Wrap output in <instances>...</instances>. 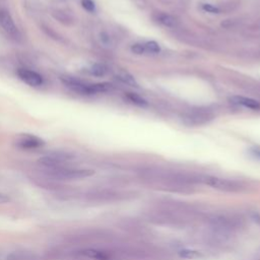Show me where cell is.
<instances>
[{
  "label": "cell",
  "mask_w": 260,
  "mask_h": 260,
  "mask_svg": "<svg viewBox=\"0 0 260 260\" xmlns=\"http://www.w3.org/2000/svg\"><path fill=\"white\" fill-rule=\"evenodd\" d=\"M252 153L255 155V156H257V157H259L260 158V148H253L252 149Z\"/></svg>",
  "instance_id": "obj_21"
},
{
  "label": "cell",
  "mask_w": 260,
  "mask_h": 260,
  "mask_svg": "<svg viewBox=\"0 0 260 260\" xmlns=\"http://www.w3.org/2000/svg\"><path fill=\"white\" fill-rule=\"evenodd\" d=\"M0 24L4 31L12 39L18 40L20 39V32L17 26L14 23L13 18L10 13L5 9H0Z\"/></svg>",
  "instance_id": "obj_4"
},
{
  "label": "cell",
  "mask_w": 260,
  "mask_h": 260,
  "mask_svg": "<svg viewBox=\"0 0 260 260\" xmlns=\"http://www.w3.org/2000/svg\"><path fill=\"white\" fill-rule=\"evenodd\" d=\"M154 19L158 23H160V24H162L164 26H167V27H175L178 24V21L174 16H172L168 13H164V12H157L154 15Z\"/></svg>",
  "instance_id": "obj_11"
},
{
  "label": "cell",
  "mask_w": 260,
  "mask_h": 260,
  "mask_svg": "<svg viewBox=\"0 0 260 260\" xmlns=\"http://www.w3.org/2000/svg\"><path fill=\"white\" fill-rule=\"evenodd\" d=\"M202 9L204 11L209 12V13H218L219 12V9L217 7H215V6L211 5V4H206V3L202 4Z\"/></svg>",
  "instance_id": "obj_19"
},
{
  "label": "cell",
  "mask_w": 260,
  "mask_h": 260,
  "mask_svg": "<svg viewBox=\"0 0 260 260\" xmlns=\"http://www.w3.org/2000/svg\"><path fill=\"white\" fill-rule=\"evenodd\" d=\"M117 78H118L119 80H121L122 82H124V83L130 85V86H135V87L138 86V83L136 82V80L134 79V77H133L131 74H129L128 72H124V71H123V72L119 73V74L117 75Z\"/></svg>",
  "instance_id": "obj_14"
},
{
  "label": "cell",
  "mask_w": 260,
  "mask_h": 260,
  "mask_svg": "<svg viewBox=\"0 0 260 260\" xmlns=\"http://www.w3.org/2000/svg\"><path fill=\"white\" fill-rule=\"evenodd\" d=\"M60 78L68 88L80 94H94L98 92H105L111 89L112 87V84L107 82L86 83L74 76H69V75H63Z\"/></svg>",
  "instance_id": "obj_2"
},
{
  "label": "cell",
  "mask_w": 260,
  "mask_h": 260,
  "mask_svg": "<svg viewBox=\"0 0 260 260\" xmlns=\"http://www.w3.org/2000/svg\"><path fill=\"white\" fill-rule=\"evenodd\" d=\"M81 5L85 10L89 12H93L95 10V5L92 0H81Z\"/></svg>",
  "instance_id": "obj_17"
},
{
  "label": "cell",
  "mask_w": 260,
  "mask_h": 260,
  "mask_svg": "<svg viewBox=\"0 0 260 260\" xmlns=\"http://www.w3.org/2000/svg\"><path fill=\"white\" fill-rule=\"evenodd\" d=\"M89 73L93 76H96V77H102V76H105L107 73H108V67L104 64H101V63H96V64H93L90 68H89Z\"/></svg>",
  "instance_id": "obj_13"
},
{
  "label": "cell",
  "mask_w": 260,
  "mask_h": 260,
  "mask_svg": "<svg viewBox=\"0 0 260 260\" xmlns=\"http://www.w3.org/2000/svg\"><path fill=\"white\" fill-rule=\"evenodd\" d=\"M208 222L214 233L223 236L239 230L243 225L241 217L226 213L213 214L208 218Z\"/></svg>",
  "instance_id": "obj_1"
},
{
  "label": "cell",
  "mask_w": 260,
  "mask_h": 260,
  "mask_svg": "<svg viewBox=\"0 0 260 260\" xmlns=\"http://www.w3.org/2000/svg\"><path fill=\"white\" fill-rule=\"evenodd\" d=\"M93 175L92 170L87 169H75V170H59L57 172V176L62 179H69V180H77L83 179Z\"/></svg>",
  "instance_id": "obj_8"
},
{
  "label": "cell",
  "mask_w": 260,
  "mask_h": 260,
  "mask_svg": "<svg viewBox=\"0 0 260 260\" xmlns=\"http://www.w3.org/2000/svg\"><path fill=\"white\" fill-rule=\"evenodd\" d=\"M187 119L192 124H202L210 119V115L207 112L203 111H195L191 115L187 117Z\"/></svg>",
  "instance_id": "obj_12"
},
{
  "label": "cell",
  "mask_w": 260,
  "mask_h": 260,
  "mask_svg": "<svg viewBox=\"0 0 260 260\" xmlns=\"http://www.w3.org/2000/svg\"><path fill=\"white\" fill-rule=\"evenodd\" d=\"M144 45V49H145V52H149V53H158L160 51V48L158 46L157 43L153 42V41H150V42H147Z\"/></svg>",
  "instance_id": "obj_16"
},
{
  "label": "cell",
  "mask_w": 260,
  "mask_h": 260,
  "mask_svg": "<svg viewBox=\"0 0 260 260\" xmlns=\"http://www.w3.org/2000/svg\"><path fill=\"white\" fill-rule=\"evenodd\" d=\"M17 145L21 148L25 149H32V148H38L41 147L45 144L44 140L41 139L38 136L35 135H29V134H22L18 137L17 139Z\"/></svg>",
  "instance_id": "obj_7"
},
{
  "label": "cell",
  "mask_w": 260,
  "mask_h": 260,
  "mask_svg": "<svg viewBox=\"0 0 260 260\" xmlns=\"http://www.w3.org/2000/svg\"><path fill=\"white\" fill-rule=\"evenodd\" d=\"M17 76L26 84L30 86H40L43 84L44 80L41 74L34 70H29L26 68L17 69Z\"/></svg>",
  "instance_id": "obj_5"
},
{
  "label": "cell",
  "mask_w": 260,
  "mask_h": 260,
  "mask_svg": "<svg viewBox=\"0 0 260 260\" xmlns=\"http://www.w3.org/2000/svg\"><path fill=\"white\" fill-rule=\"evenodd\" d=\"M80 255L85 256L90 259H95V260H111L112 255L103 250H98V249H84L79 252Z\"/></svg>",
  "instance_id": "obj_10"
},
{
  "label": "cell",
  "mask_w": 260,
  "mask_h": 260,
  "mask_svg": "<svg viewBox=\"0 0 260 260\" xmlns=\"http://www.w3.org/2000/svg\"><path fill=\"white\" fill-rule=\"evenodd\" d=\"M252 219L260 225V212H257V213H253L252 214Z\"/></svg>",
  "instance_id": "obj_20"
},
{
  "label": "cell",
  "mask_w": 260,
  "mask_h": 260,
  "mask_svg": "<svg viewBox=\"0 0 260 260\" xmlns=\"http://www.w3.org/2000/svg\"><path fill=\"white\" fill-rule=\"evenodd\" d=\"M71 156L67 153H61V152H57V153H51L49 155L43 156L39 159V162L47 168H52V169H57L58 167H60L64 161H66L67 159H69Z\"/></svg>",
  "instance_id": "obj_6"
},
{
  "label": "cell",
  "mask_w": 260,
  "mask_h": 260,
  "mask_svg": "<svg viewBox=\"0 0 260 260\" xmlns=\"http://www.w3.org/2000/svg\"><path fill=\"white\" fill-rule=\"evenodd\" d=\"M126 98L133 104L137 105V106H146L147 105V102L141 98L140 95L136 94V93H133V92H128L126 93Z\"/></svg>",
  "instance_id": "obj_15"
},
{
  "label": "cell",
  "mask_w": 260,
  "mask_h": 260,
  "mask_svg": "<svg viewBox=\"0 0 260 260\" xmlns=\"http://www.w3.org/2000/svg\"><path fill=\"white\" fill-rule=\"evenodd\" d=\"M131 51L135 54H143L145 52V49H144V45L143 44H134L132 47H131Z\"/></svg>",
  "instance_id": "obj_18"
},
{
  "label": "cell",
  "mask_w": 260,
  "mask_h": 260,
  "mask_svg": "<svg viewBox=\"0 0 260 260\" xmlns=\"http://www.w3.org/2000/svg\"><path fill=\"white\" fill-rule=\"evenodd\" d=\"M199 180L205 185L224 192H242L245 189V186L241 182L235 180H229L214 176H202Z\"/></svg>",
  "instance_id": "obj_3"
},
{
  "label": "cell",
  "mask_w": 260,
  "mask_h": 260,
  "mask_svg": "<svg viewBox=\"0 0 260 260\" xmlns=\"http://www.w3.org/2000/svg\"><path fill=\"white\" fill-rule=\"evenodd\" d=\"M230 100H231V102L233 104H236V105H239V106H243L245 108H248V109H251V110H255V111L260 110V103L258 101L253 100V99L245 98V96H240V95H235V96H232Z\"/></svg>",
  "instance_id": "obj_9"
}]
</instances>
